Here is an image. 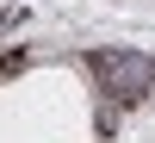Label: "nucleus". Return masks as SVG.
<instances>
[{"instance_id":"f257e3e1","label":"nucleus","mask_w":155,"mask_h":143,"mask_svg":"<svg viewBox=\"0 0 155 143\" xmlns=\"http://www.w3.org/2000/svg\"><path fill=\"white\" fill-rule=\"evenodd\" d=\"M93 75H99L118 100H130L137 87H149V62H143V56H99V62H93Z\"/></svg>"}]
</instances>
